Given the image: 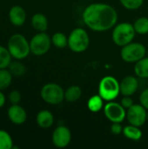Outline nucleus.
Instances as JSON below:
<instances>
[{"mask_svg":"<svg viewBox=\"0 0 148 149\" xmlns=\"http://www.w3.org/2000/svg\"><path fill=\"white\" fill-rule=\"evenodd\" d=\"M111 132H112V134H113L115 135L123 134V127L121 126V123H120V122H113V123H112Z\"/></svg>","mask_w":148,"mask_h":149,"instance_id":"c756f323","label":"nucleus"},{"mask_svg":"<svg viewBox=\"0 0 148 149\" xmlns=\"http://www.w3.org/2000/svg\"><path fill=\"white\" fill-rule=\"evenodd\" d=\"M31 26L34 30H36L38 32L41 31H46L48 29V19L46 16L43 13H36L31 17Z\"/></svg>","mask_w":148,"mask_h":149,"instance_id":"dca6fc26","label":"nucleus"},{"mask_svg":"<svg viewBox=\"0 0 148 149\" xmlns=\"http://www.w3.org/2000/svg\"><path fill=\"white\" fill-rule=\"evenodd\" d=\"M147 110L141 104H133L126 110V120L129 124L141 127L147 120Z\"/></svg>","mask_w":148,"mask_h":149,"instance_id":"9d476101","label":"nucleus"},{"mask_svg":"<svg viewBox=\"0 0 148 149\" xmlns=\"http://www.w3.org/2000/svg\"><path fill=\"white\" fill-rule=\"evenodd\" d=\"M120 93L123 96H132L133 95L139 88V81L133 76L125 77L120 83Z\"/></svg>","mask_w":148,"mask_h":149,"instance_id":"4468645a","label":"nucleus"},{"mask_svg":"<svg viewBox=\"0 0 148 149\" xmlns=\"http://www.w3.org/2000/svg\"><path fill=\"white\" fill-rule=\"evenodd\" d=\"M90 1H92V0H90Z\"/></svg>","mask_w":148,"mask_h":149,"instance_id":"f704fd0d","label":"nucleus"},{"mask_svg":"<svg viewBox=\"0 0 148 149\" xmlns=\"http://www.w3.org/2000/svg\"><path fill=\"white\" fill-rule=\"evenodd\" d=\"M8 69L10 70L11 74L16 77H21V76L24 75V73L26 72V68L24 65V64L21 63L20 60H17V59L11 61Z\"/></svg>","mask_w":148,"mask_h":149,"instance_id":"5701e85b","label":"nucleus"},{"mask_svg":"<svg viewBox=\"0 0 148 149\" xmlns=\"http://www.w3.org/2000/svg\"><path fill=\"white\" fill-rule=\"evenodd\" d=\"M120 93V82L113 76H105L99 84V94L105 101L114 100Z\"/></svg>","mask_w":148,"mask_h":149,"instance_id":"39448f33","label":"nucleus"},{"mask_svg":"<svg viewBox=\"0 0 148 149\" xmlns=\"http://www.w3.org/2000/svg\"><path fill=\"white\" fill-rule=\"evenodd\" d=\"M72 141V133L65 126H58L52 132L51 141L58 148H66Z\"/></svg>","mask_w":148,"mask_h":149,"instance_id":"9b49d317","label":"nucleus"},{"mask_svg":"<svg viewBox=\"0 0 148 149\" xmlns=\"http://www.w3.org/2000/svg\"><path fill=\"white\" fill-rule=\"evenodd\" d=\"M104 101L105 100L99 94L93 95L88 100L87 107L92 113H98L104 108Z\"/></svg>","mask_w":148,"mask_h":149,"instance_id":"aec40b11","label":"nucleus"},{"mask_svg":"<svg viewBox=\"0 0 148 149\" xmlns=\"http://www.w3.org/2000/svg\"><path fill=\"white\" fill-rule=\"evenodd\" d=\"M51 45V38L45 31L38 32L30 40L31 52L35 56H43L50 51Z\"/></svg>","mask_w":148,"mask_h":149,"instance_id":"6e6552de","label":"nucleus"},{"mask_svg":"<svg viewBox=\"0 0 148 149\" xmlns=\"http://www.w3.org/2000/svg\"><path fill=\"white\" fill-rule=\"evenodd\" d=\"M135 34L136 31L134 30L133 24L127 22H122L113 27L112 38L116 45L123 47L126 45L133 42Z\"/></svg>","mask_w":148,"mask_h":149,"instance_id":"7ed1b4c3","label":"nucleus"},{"mask_svg":"<svg viewBox=\"0 0 148 149\" xmlns=\"http://www.w3.org/2000/svg\"><path fill=\"white\" fill-rule=\"evenodd\" d=\"M120 104L122 105V107H123L126 110H127V109L130 108L134 103H133V99L131 98V96H124V97L122 98V100H121Z\"/></svg>","mask_w":148,"mask_h":149,"instance_id":"7c9ffc66","label":"nucleus"},{"mask_svg":"<svg viewBox=\"0 0 148 149\" xmlns=\"http://www.w3.org/2000/svg\"><path fill=\"white\" fill-rule=\"evenodd\" d=\"M89 34L81 27L73 29L68 36V47L75 53L84 52L89 47Z\"/></svg>","mask_w":148,"mask_h":149,"instance_id":"20e7f679","label":"nucleus"},{"mask_svg":"<svg viewBox=\"0 0 148 149\" xmlns=\"http://www.w3.org/2000/svg\"><path fill=\"white\" fill-rule=\"evenodd\" d=\"M85 25L93 31L103 32L113 29L118 21L116 10L107 3H92L82 14Z\"/></svg>","mask_w":148,"mask_h":149,"instance_id":"f257e3e1","label":"nucleus"},{"mask_svg":"<svg viewBox=\"0 0 148 149\" xmlns=\"http://www.w3.org/2000/svg\"><path fill=\"white\" fill-rule=\"evenodd\" d=\"M147 52V48L143 44L131 42L122 47L120 57L126 63H136L146 57Z\"/></svg>","mask_w":148,"mask_h":149,"instance_id":"0eeeda50","label":"nucleus"},{"mask_svg":"<svg viewBox=\"0 0 148 149\" xmlns=\"http://www.w3.org/2000/svg\"><path fill=\"white\" fill-rule=\"evenodd\" d=\"M51 44L59 49L65 48L68 46V37L63 32H56L51 37Z\"/></svg>","mask_w":148,"mask_h":149,"instance_id":"412c9836","label":"nucleus"},{"mask_svg":"<svg viewBox=\"0 0 148 149\" xmlns=\"http://www.w3.org/2000/svg\"><path fill=\"white\" fill-rule=\"evenodd\" d=\"M9 120L14 125H23L27 120V113L25 109L19 104L11 105L7 110Z\"/></svg>","mask_w":148,"mask_h":149,"instance_id":"f8f14e48","label":"nucleus"},{"mask_svg":"<svg viewBox=\"0 0 148 149\" xmlns=\"http://www.w3.org/2000/svg\"><path fill=\"white\" fill-rule=\"evenodd\" d=\"M13 145L11 135L7 131L0 129V149H12Z\"/></svg>","mask_w":148,"mask_h":149,"instance_id":"a878e982","label":"nucleus"},{"mask_svg":"<svg viewBox=\"0 0 148 149\" xmlns=\"http://www.w3.org/2000/svg\"><path fill=\"white\" fill-rule=\"evenodd\" d=\"M6 103V98H5V95L4 93H3V91L0 90V109L2 107H3V106L5 105Z\"/></svg>","mask_w":148,"mask_h":149,"instance_id":"2f4dec72","label":"nucleus"},{"mask_svg":"<svg viewBox=\"0 0 148 149\" xmlns=\"http://www.w3.org/2000/svg\"><path fill=\"white\" fill-rule=\"evenodd\" d=\"M12 74L8 68L0 69V90H6L12 82Z\"/></svg>","mask_w":148,"mask_h":149,"instance_id":"4be33fe9","label":"nucleus"},{"mask_svg":"<svg viewBox=\"0 0 148 149\" xmlns=\"http://www.w3.org/2000/svg\"><path fill=\"white\" fill-rule=\"evenodd\" d=\"M12 57L7 47L0 45V69L8 68L10 62L12 61Z\"/></svg>","mask_w":148,"mask_h":149,"instance_id":"393cba45","label":"nucleus"},{"mask_svg":"<svg viewBox=\"0 0 148 149\" xmlns=\"http://www.w3.org/2000/svg\"><path fill=\"white\" fill-rule=\"evenodd\" d=\"M140 104L148 110V87L142 91L140 95Z\"/></svg>","mask_w":148,"mask_h":149,"instance_id":"c85d7f7f","label":"nucleus"},{"mask_svg":"<svg viewBox=\"0 0 148 149\" xmlns=\"http://www.w3.org/2000/svg\"><path fill=\"white\" fill-rule=\"evenodd\" d=\"M26 16L27 14L25 10L20 5H13L10 7L8 12L10 23L16 27H20L24 24L26 21Z\"/></svg>","mask_w":148,"mask_h":149,"instance_id":"ddd939ff","label":"nucleus"},{"mask_svg":"<svg viewBox=\"0 0 148 149\" xmlns=\"http://www.w3.org/2000/svg\"><path fill=\"white\" fill-rule=\"evenodd\" d=\"M133 27L136 33L140 35H146L148 33V17H140L133 23Z\"/></svg>","mask_w":148,"mask_h":149,"instance_id":"b1692460","label":"nucleus"},{"mask_svg":"<svg viewBox=\"0 0 148 149\" xmlns=\"http://www.w3.org/2000/svg\"><path fill=\"white\" fill-rule=\"evenodd\" d=\"M103 109H104L105 116L112 123L113 122L121 123L126 118V110L122 107L121 104L118 102H114L113 100L108 101L104 106Z\"/></svg>","mask_w":148,"mask_h":149,"instance_id":"1a4fd4ad","label":"nucleus"},{"mask_svg":"<svg viewBox=\"0 0 148 149\" xmlns=\"http://www.w3.org/2000/svg\"><path fill=\"white\" fill-rule=\"evenodd\" d=\"M21 99H22L21 93L17 90H12L8 95V100L11 105L19 104L21 101Z\"/></svg>","mask_w":148,"mask_h":149,"instance_id":"cd10ccee","label":"nucleus"},{"mask_svg":"<svg viewBox=\"0 0 148 149\" xmlns=\"http://www.w3.org/2000/svg\"><path fill=\"white\" fill-rule=\"evenodd\" d=\"M123 7L129 10H138L140 7L142 6L144 0H120Z\"/></svg>","mask_w":148,"mask_h":149,"instance_id":"bb28decb","label":"nucleus"},{"mask_svg":"<svg viewBox=\"0 0 148 149\" xmlns=\"http://www.w3.org/2000/svg\"><path fill=\"white\" fill-rule=\"evenodd\" d=\"M36 123L42 129H48L51 127L54 123V116L49 110H41L37 113Z\"/></svg>","mask_w":148,"mask_h":149,"instance_id":"2eb2a0df","label":"nucleus"},{"mask_svg":"<svg viewBox=\"0 0 148 149\" xmlns=\"http://www.w3.org/2000/svg\"><path fill=\"white\" fill-rule=\"evenodd\" d=\"M147 120H148V110H147Z\"/></svg>","mask_w":148,"mask_h":149,"instance_id":"473e14b6","label":"nucleus"},{"mask_svg":"<svg viewBox=\"0 0 148 149\" xmlns=\"http://www.w3.org/2000/svg\"><path fill=\"white\" fill-rule=\"evenodd\" d=\"M147 54H148V49H147Z\"/></svg>","mask_w":148,"mask_h":149,"instance_id":"72a5a7b5","label":"nucleus"},{"mask_svg":"<svg viewBox=\"0 0 148 149\" xmlns=\"http://www.w3.org/2000/svg\"><path fill=\"white\" fill-rule=\"evenodd\" d=\"M6 47L8 48L12 58L17 60H23L31 53L30 41H28L27 38L20 33L11 35L8 39Z\"/></svg>","mask_w":148,"mask_h":149,"instance_id":"f03ea898","label":"nucleus"},{"mask_svg":"<svg viewBox=\"0 0 148 149\" xmlns=\"http://www.w3.org/2000/svg\"><path fill=\"white\" fill-rule=\"evenodd\" d=\"M41 99L47 104L56 106L65 100V91L57 83H47L40 90Z\"/></svg>","mask_w":148,"mask_h":149,"instance_id":"423d86ee","label":"nucleus"},{"mask_svg":"<svg viewBox=\"0 0 148 149\" xmlns=\"http://www.w3.org/2000/svg\"><path fill=\"white\" fill-rule=\"evenodd\" d=\"M82 95V89L79 86H71L65 91V100L67 102H76Z\"/></svg>","mask_w":148,"mask_h":149,"instance_id":"a211bd4d","label":"nucleus"},{"mask_svg":"<svg viewBox=\"0 0 148 149\" xmlns=\"http://www.w3.org/2000/svg\"><path fill=\"white\" fill-rule=\"evenodd\" d=\"M134 72L140 79H148V56L135 63Z\"/></svg>","mask_w":148,"mask_h":149,"instance_id":"6ab92c4d","label":"nucleus"},{"mask_svg":"<svg viewBox=\"0 0 148 149\" xmlns=\"http://www.w3.org/2000/svg\"><path fill=\"white\" fill-rule=\"evenodd\" d=\"M123 134L129 140L139 141L142 137V131L140 130V127L129 124L123 127Z\"/></svg>","mask_w":148,"mask_h":149,"instance_id":"f3484780","label":"nucleus"}]
</instances>
